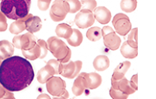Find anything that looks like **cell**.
Returning a JSON list of instances; mask_svg holds the SVG:
<instances>
[{"instance_id":"5bb4252c","label":"cell","mask_w":156,"mask_h":99,"mask_svg":"<svg viewBox=\"0 0 156 99\" xmlns=\"http://www.w3.org/2000/svg\"><path fill=\"white\" fill-rule=\"evenodd\" d=\"M56 74L55 70L52 65L50 64H47L44 67L41 68V69L38 71L37 76V81L41 84H44L49 80L51 77H53L54 75Z\"/></svg>"},{"instance_id":"ffe728a7","label":"cell","mask_w":156,"mask_h":99,"mask_svg":"<svg viewBox=\"0 0 156 99\" xmlns=\"http://www.w3.org/2000/svg\"><path fill=\"white\" fill-rule=\"evenodd\" d=\"M120 53L123 57L127 59H134L138 55V48L133 47L128 44L127 41H125L120 48Z\"/></svg>"},{"instance_id":"d4e9b609","label":"cell","mask_w":156,"mask_h":99,"mask_svg":"<svg viewBox=\"0 0 156 99\" xmlns=\"http://www.w3.org/2000/svg\"><path fill=\"white\" fill-rule=\"evenodd\" d=\"M86 37L89 41L96 42L102 37L101 28L99 27H93L87 30Z\"/></svg>"},{"instance_id":"e0dca14e","label":"cell","mask_w":156,"mask_h":99,"mask_svg":"<svg viewBox=\"0 0 156 99\" xmlns=\"http://www.w3.org/2000/svg\"><path fill=\"white\" fill-rule=\"evenodd\" d=\"M85 78H86L87 83H88V88L89 89H95L98 88L102 82V78L98 73L96 72H85Z\"/></svg>"},{"instance_id":"d6a6232c","label":"cell","mask_w":156,"mask_h":99,"mask_svg":"<svg viewBox=\"0 0 156 99\" xmlns=\"http://www.w3.org/2000/svg\"><path fill=\"white\" fill-rule=\"evenodd\" d=\"M52 0H37V6L39 9L43 12H45L49 9Z\"/></svg>"},{"instance_id":"1f68e13d","label":"cell","mask_w":156,"mask_h":99,"mask_svg":"<svg viewBox=\"0 0 156 99\" xmlns=\"http://www.w3.org/2000/svg\"><path fill=\"white\" fill-rule=\"evenodd\" d=\"M37 44L39 45L40 48H41V56H40V59H44L46 57L47 53H48V47H47V44L45 41L44 40L39 39L37 40Z\"/></svg>"},{"instance_id":"cb8c5ba5","label":"cell","mask_w":156,"mask_h":99,"mask_svg":"<svg viewBox=\"0 0 156 99\" xmlns=\"http://www.w3.org/2000/svg\"><path fill=\"white\" fill-rule=\"evenodd\" d=\"M21 51H22V54L24 55V57L30 60H35L37 58H40V56H41V48L37 44H35L34 47L30 50H21Z\"/></svg>"},{"instance_id":"44dd1931","label":"cell","mask_w":156,"mask_h":99,"mask_svg":"<svg viewBox=\"0 0 156 99\" xmlns=\"http://www.w3.org/2000/svg\"><path fill=\"white\" fill-rule=\"evenodd\" d=\"M56 34L58 37L68 39L73 34V27L65 23H62L56 26Z\"/></svg>"},{"instance_id":"4fadbf2b","label":"cell","mask_w":156,"mask_h":99,"mask_svg":"<svg viewBox=\"0 0 156 99\" xmlns=\"http://www.w3.org/2000/svg\"><path fill=\"white\" fill-rule=\"evenodd\" d=\"M26 30L30 33H37L42 27V21L38 16H34L29 13L27 15V19L25 21Z\"/></svg>"},{"instance_id":"e575fe53","label":"cell","mask_w":156,"mask_h":99,"mask_svg":"<svg viewBox=\"0 0 156 99\" xmlns=\"http://www.w3.org/2000/svg\"><path fill=\"white\" fill-rule=\"evenodd\" d=\"M129 85L136 91L138 90V74H135L132 76L131 80L129 81Z\"/></svg>"},{"instance_id":"484cf974","label":"cell","mask_w":156,"mask_h":99,"mask_svg":"<svg viewBox=\"0 0 156 99\" xmlns=\"http://www.w3.org/2000/svg\"><path fill=\"white\" fill-rule=\"evenodd\" d=\"M137 6L136 0H121L120 9L124 12H133Z\"/></svg>"},{"instance_id":"f35d334b","label":"cell","mask_w":156,"mask_h":99,"mask_svg":"<svg viewBox=\"0 0 156 99\" xmlns=\"http://www.w3.org/2000/svg\"><path fill=\"white\" fill-rule=\"evenodd\" d=\"M41 98L50 99V97L49 95H47V94H40V95L37 97V99H41Z\"/></svg>"},{"instance_id":"4316f807","label":"cell","mask_w":156,"mask_h":99,"mask_svg":"<svg viewBox=\"0 0 156 99\" xmlns=\"http://www.w3.org/2000/svg\"><path fill=\"white\" fill-rule=\"evenodd\" d=\"M128 44L133 47L138 48V28L136 27L130 30V33L128 35Z\"/></svg>"},{"instance_id":"d6986e66","label":"cell","mask_w":156,"mask_h":99,"mask_svg":"<svg viewBox=\"0 0 156 99\" xmlns=\"http://www.w3.org/2000/svg\"><path fill=\"white\" fill-rule=\"evenodd\" d=\"M75 72H76V64L73 61H69V62L62 63V69L60 75L63 77L67 79H74Z\"/></svg>"},{"instance_id":"6da1fadb","label":"cell","mask_w":156,"mask_h":99,"mask_svg":"<svg viewBox=\"0 0 156 99\" xmlns=\"http://www.w3.org/2000/svg\"><path fill=\"white\" fill-rule=\"evenodd\" d=\"M34 78L33 67L27 59L12 56L0 65V83L10 91H20L30 85Z\"/></svg>"},{"instance_id":"83f0119b","label":"cell","mask_w":156,"mask_h":99,"mask_svg":"<svg viewBox=\"0 0 156 99\" xmlns=\"http://www.w3.org/2000/svg\"><path fill=\"white\" fill-rule=\"evenodd\" d=\"M69 5V13H76L79 12L82 9V4L79 0H65Z\"/></svg>"},{"instance_id":"ac0fdd59","label":"cell","mask_w":156,"mask_h":99,"mask_svg":"<svg viewBox=\"0 0 156 99\" xmlns=\"http://www.w3.org/2000/svg\"><path fill=\"white\" fill-rule=\"evenodd\" d=\"M93 66L97 71L102 72L110 66V59L105 55H99L96 56L93 61Z\"/></svg>"},{"instance_id":"836d02e7","label":"cell","mask_w":156,"mask_h":99,"mask_svg":"<svg viewBox=\"0 0 156 99\" xmlns=\"http://www.w3.org/2000/svg\"><path fill=\"white\" fill-rule=\"evenodd\" d=\"M8 24L6 16L2 12H0V32H3L6 30Z\"/></svg>"},{"instance_id":"f1b7e54d","label":"cell","mask_w":156,"mask_h":99,"mask_svg":"<svg viewBox=\"0 0 156 99\" xmlns=\"http://www.w3.org/2000/svg\"><path fill=\"white\" fill-rule=\"evenodd\" d=\"M110 95L113 99H126L129 97L128 94H124L120 90L115 89L113 87H111L110 89Z\"/></svg>"},{"instance_id":"f546056e","label":"cell","mask_w":156,"mask_h":99,"mask_svg":"<svg viewBox=\"0 0 156 99\" xmlns=\"http://www.w3.org/2000/svg\"><path fill=\"white\" fill-rule=\"evenodd\" d=\"M81 4L82 9H88L91 12H93L97 7V2L95 0H82Z\"/></svg>"},{"instance_id":"30bf717a","label":"cell","mask_w":156,"mask_h":99,"mask_svg":"<svg viewBox=\"0 0 156 99\" xmlns=\"http://www.w3.org/2000/svg\"><path fill=\"white\" fill-rule=\"evenodd\" d=\"M85 72H82L79 74L73 82V85L72 87V91L74 95L79 96L82 94L86 88H88V83H87L86 78H85Z\"/></svg>"},{"instance_id":"52a82bcc","label":"cell","mask_w":156,"mask_h":99,"mask_svg":"<svg viewBox=\"0 0 156 99\" xmlns=\"http://www.w3.org/2000/svg\"><path fill=\"white\" fill-rule=\"evenodd\" d=\"M14 47L17 49L28 50L33 48L37 44L36 38L32 33L27 32L22 35H17L12 40Z\"/></svg>"},{"instance_id":"ab89813d","label":"cell","mask_w":156,"mask_h":99,"mask_svg":"<svg viewBox=\"0 0 156 99\" xmlns=\"http://www.w3.org/2000/svg\"><path fill=\"white\" fill-rule=\"evenodd\" d=\"M2 59L1 58H0V65H1V63H2Z\"/></svg>"},{"instance_id":"3957f363","label":"cell","mask_w":156,"mask_h":99,"mask_svg":"<svg viewBox=\"0 0 156 99\" xmlns=\"http://www.w3.org/2000/svg\"><path fill=\"white\" fill-rule=\"evenodd\" d=\"M47 47L56 59L62 63L69 62L71 58V50L58 37H50L47 41Z\"/></svg>"},{"instance_id":"7402d4cb","label":"cell","mask_w":156,"mask_h":99,"mask_svg":"<svg viewBox=\"0 0 156 99\" xmlns=\"http://www.w3.org/2000/svg\"><path fill=\"white\" fill-rule=\"evenodd\" d=\"M26 19H27V16L21 18V19L16 20L15 22L12 23L10 27H9V31H10V33L13 34H18L24 31V30H26Z\"/></svg>"},{"instance_id":"d590c367","label":"cell","mask_w":156,"mask_h":99,"mask_svg":"<svg viewBox=\"0 0 156 99\" xmlns=\"http://www.w3.org/2000/svg\"><path fill=\"white\" fill-rule=\"evenodd\" d=\"M69 94L68 91L65 90V91H64V92L62 93L61 95L53 96V99H67V98H69Z\"/></svg>"},{"instance_id":"7a4b0ae2","label":"cell","mask_w":156,"mask_h":99,"mask_svg":"<svg viewBox=\"0 0 156 99\" xmlns=\"http://www.w3.org/2000/svg\"><path fill=\"white\" fill-rule=\"evenodd\" d=\"M31 0H1L0 9L6 18L18 20L29 14Z\"/></svg>"},{"instance_id":"9a60e30c","label":"cell","mask_w":156,"mask_h":99,"mask_svg":"<svg viewBox=\"0 0 156 99\" xmlns=\"http://www.w3.org/2000/svg\"><path fill=\"white\" fill-rule=\"evenodd\" d=\"M15 52V47L13 44L6 40L0 41V58L5 59L12 56Z\"/></svg>"},{"instance_id":"ba28073f","label":"cell","mask_w":156,"mask_h":99,"mask_svg":"<svg viewBox=\"0 0 156 99\" xmlns=\"http://www.w3.org/2000/svg\"><path fill=\"white\" fill-rule=\"evenodd\" d=\"M94 17L93 12L88 9H82L75 17L74 22L79 28H87L94 23Z\"/></svg>"},{"instance_id":"2e32d148","label":"cell","mask_w":156,"mask_h":99,"mask_svg":"<svg viewBox=\"0 0 156 99\" xmlns=\"http://www.w3.org/2000/svg\"><path fill=\"white\" fill-rule=\"evenodd\" d=\"M131 65V62L129 61H124L123 62H120L116 69H114V73H113V76L111 79H114V80H119V79H121L122 78H123L125 76V74L126 73V72L128 71V69H129Z\"/></svg>"},{"instance_id":"8fae6325","label":"cell","mask_w":156,"mask_h":99,"mask_svg":"<svg viewBox=\"0 0 156 99\" xmlns=\"http://www.w3.org/2000/svg\"><path fill=\"white\" fill-rule=\"evenodd\" d=\"M94 19L97 20L99 23L102 24H107L110 22L111 19V13L108 8L105 6L96 7L93 11Z\"/></svg>"},{"instance_id":"277c9868","label":"cell","mask_w":156,"mask_h":99,"mask_svg":"<svg viewBox=\"0 0 156 99\" xmlns=\"http://www.w3.org/2000/svg\"><path fill=\"white\" fill-rule=\"evenodd\" d=\"M101 32L105 47L111 50H117L120 47L121 40L116 34L115 30L110 26H105L101 29Z\"/></svg>"},{"instance_id":"7c38bea8","label":"cell","mask_w":156,"mask_h":99,"mask_svg":"<svg viewBox=\"0 0 156 99\" xmlns=\"http://www.w3.org/2000/svg\"><path fill=\"white\" fill-rule=\"evenodd\" d=\"M111 87H113L115 89L120 90L124 94H129L135 93L136 90L133 89L129 85V81L126 78L123 77L119 80H114L111 79Z\"/></svg>"},{"instance_id":"74e56055","label":"cell","mask_w":156,"mask_h":99,"mask_svg":"<svg viewBox=\"0 0 156 99\" xmlns=\"http://www.w3.org/2000/svg\"><path fill=\"white\" fill-rule=\"evenodd\" d=\"M5 91H6V89L2 86V84L0 83V98H2V97L4 96Z\"/></svg>"},{"instance_id":"9c48e42d","label":"cell","mask_w":156,"mask_h":99,"mask_svg":"<svg viewBox=\"0 0 156 99\" xmlns=\"http://www.w3.org/2000/svg\"><path fill=\"white\" fill-rule=\"evenodd\" d=\"M46 87L51 95L59 96L65 91L66 82L61 78L53 76L46 82Z\"/></svg>"},{"instance_id":"8992f818","label":"cell","mask_w":156,"mask_h":99,"mask_svg":"<svg viewBox=\"0 0 156 99\" xmlns=\"http://www.w3.org/2000/svg\"><path fill=\"white\" fill-rule=\"evenodd\" d=\"M112 23L116 32L123 37L128 34L132 28V24H131L129 18L123 13L117 14L113 18Z\"/></svg>"},{"instance_id":"5b68a950","label":"cell","mask_w":156,"mask_h":99,"mask_svg":"<svg viewBox=\"0 0 156 99\" xmlns=\"http://www.w3.org/2000/svg\"><path fill=\"white\" fill-rule=\"evenodd\" d=\"M69 5L63 0H55L50 10V16L55 22H59L65 19L69 13Z\"/></svg>"},{"instance_id":"603a6c76","label":"cell","mask_w":156,"mask_h":99,"mask_svg":"<svg viewBox=\"0 0 156 99\" xmlns=\"http://www.w3.org/2000/svg\"><path fill=\"white\" fill-rule=\"evenodd\" d=\"M66 41L69 45L73 46V47H79L83 41V36L80 30L76 28H73V34L68 39H66Z\"/></svg>"},{"instance_id":"4dcf8cb0","label":"cell","mask_w":156,"mask_h":99,"mask_svg":"<svg viewBox=\"0 0 156 99\" xmlns=\"http://www.w3.org/2000/svg\"><path fill=\"white\" fill-rule=\"evenodd\" d=\"M47 64H50V65L53 67L56 74H60L62 69V63L59 62L56 59H52L49 61H47Z\"/></svg>"},{"instance_id":"8d00e7d4","label":"cell","mask_w":156,"mask_h":99,"mask_svg":"<svg viewBox=\"0 0 156 99\" xmlns=\"http://www.w3.org/2000/svg\"><path fill=\"white\" fill-rule=\"evenodd\" d=\"M2 98L4 99H14L15 98V95L12 93V91H9V90L6 89L5 93L4 96L2 97Z\"/></svg>"}]
</instances>
